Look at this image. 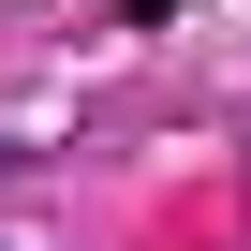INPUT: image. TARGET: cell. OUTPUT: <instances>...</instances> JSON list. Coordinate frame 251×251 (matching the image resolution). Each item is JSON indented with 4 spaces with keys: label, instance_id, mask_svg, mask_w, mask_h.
Masks as SVG:
<instances>
[{
    "label": "cell",
    "instance_id": "1",
    "mask_svg": "<svg viewBox=\"0 0 251 251\" xmlns=\"http://www.w3.org/2000/svg\"><path fill=\"white\" fill-rule=\"evenodd\" d=\"M133 15H192V0H133Z\"/></svg>",
    "mask_w": 251,
    "mask_h": 251
}]
</instances>
